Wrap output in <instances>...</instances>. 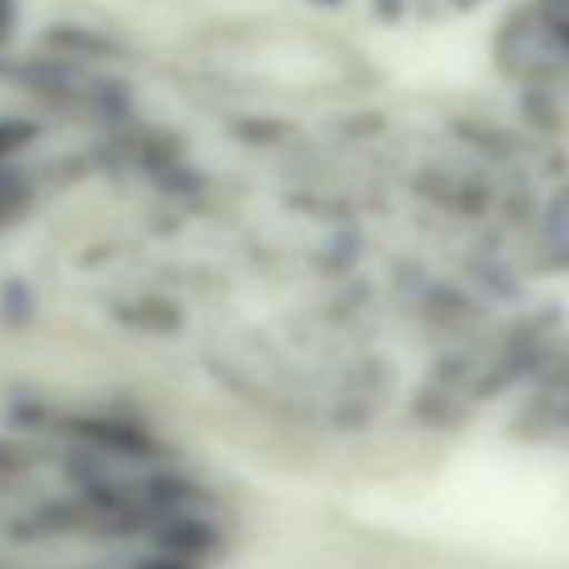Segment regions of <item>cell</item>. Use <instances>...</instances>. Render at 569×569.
<instances>
[{
	"instance_id": "2",
	"label": "cell",
	"mask_w": 569,
	"mask_h": 569,
	"mask_svg": "<svg viewBox=\"0 0 569 569\" xmlns=\"http://www.w3.org/2000/svg\"><path fill=\"white\" fill-rule=\"evenodd\" d=\"M156 539L163 542V550H171L174 558H190V562H194L198 555H206V550L218 547V535H213V527L198 523V519H179V523H167Z\"/></svg>"
},
{
	"instance_id": "3",
	"label": "cell",
	"mask_w": 569,
	"mask_h": 569,
	"mask_svg": "<svg viewBox=\"0 0 569 569\" xmlns=\"http://www.w3.org/2000/svg\"><path fill=\"white\" fill-rule=\"evenodd\" d=\"M132 569H194L190 558H143V562H136Z\"/></svg>"
},
{
	"instance_id": "1",
	"label": "cell",
	"mask_w": 569,
	"mask_h": 569,
	"mask_svg": "<svg viewBox=\"0 0 569 569\" xmlns=\"http://www.w3.org/2000/svg\"><path fill=\"white\" fill-rule=\"evenodd\" d=\"M500 59L531 90H569V0H523L508 16Z\"/></svg>"
}]
</instances>
